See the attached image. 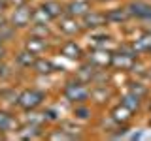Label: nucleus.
Here are the masks:
<instances>
[{"label": "nucleus", "instance_id": "1", "mask_svg": "<svg viewBox=\"0 0 151 141\" xmlns=\"http://www.w3.org/2000/svg\"><path fill=\"white\" fill-rule=\"evenodd\" d=\"M42 98H44V94L38 92V90H25L19 96V103H21L25 109H32V107H36L38 103L42 102Z\"/></svg>", "mask_w": 151, "mask_h": 141}, {"label": "nucleus", "instance_id": "2", "mask_svg": "<svg viewBox=\"0 0 151 141\" xmlns=\"http://www.w3.org/2000/svg\"><path fill=\"white\" fill-rule=\"evenodd\" d=\"M66 96L68 100H74V102H81L87 98V88H83L79 83H72L66 87Z\"/></svg>", "mask_w": 151, "mask_h": 141}, {"label": "nucleus", "instance_id": "3", "mask_svg": "<svg viewBox=\"0 0 151 141\" xmlns=\"http://www.w3.org/2000/svg\"><path fill=\"white\" fill-rule=\"evenodd\" d=\"M30 17H32V11L28 8H17L15 11H13V17H12L13 26H27L28 21H30Z\"/></svg>", "mask_w": 151, "mask_h": 141}, {"label": "nucleus", "instance_id": "4", "mask_svg": "<svg viewBox=\"0 0 151 141\" xmlns=\"http://www.w3.org/2000/svg\"><path fill=\"white\" fill-rule=\"evenodd\" d=\"M130 11L138 17H145V19H151V8L144 2H134L130 4Z\"/></svg>", "mask_w": 151, "mask_h": 141}, {"label": "nucleus", "instance_id": "5", "mask_svg": "<svg viewBox=\"0 0 151 141\" xmlns=\"http://www.w3.org/2000/svg\"><path fill=\"white\" fill-rule=\"evenodd\" d=\"M89 4L87 2H72L68 6V13L70 15H87L89 13Z\"/></svg>", "mask_w": 151, "mask_h": 141}, {"label": "nucleus", "instance_id": "6", "mask_svg": "<svg viewBox=\"0 0 151 141\" xmlns=\"http://www.w3.org/2000/svg\"><path fill=\"white\" fill-rule=\"evenodd\" d=\"M59 26H60V30H63V32H66V34H74V32L79 28L74 17H66V19H63Z\"/></svg>", "mask_w": 151, "mask_h": 141}, {"label": "nucleus", "instance_id": "7", "mask_svg": "<svg viewBox=\"0 0 151 141\" xmlns=\"http://www.w3.org/2000/svg\"><path fill=\"white\" fill-rule=\"evenodd\" d=\"M27 49L36 55V53H40V51L45 49V43H44V40H40V38H30V40L27 41Z\"/></svg>", "mask_w": 151, "mask_h": 141}, {"label": "nucleus", "instance_id": "8", "mask_svg": "<svg viewBox=\"0 0 151 141\" xmlns=\"http://www.w3.org/2000/svg\"><path fill=\"white\" fill-rule=\"evenodd\" d=\"M104 21H106V17L102 13H91L85 17V26H100L104 25Z\"/></svg>", "mask_w": 151, "mask_h": 141}, {"label": "nucleus", "instance_id": "9", "mask_svg": "<svg viewBox=\"0 0 151 141\" xmlns=\"http://www.w3.org/2000/svg\"><path fill=\"white\" fill-rule=\"evenodd\" d=\"M63 53L68 56V58H78V56H79V47L70 41V43H66V45L63 47Z\"/></svg>", "mask_w": 151, "mask_h": 141}, {"label": "nucleus", "instance_id": "10", "mask_svg": "<svg viewBox=\"0 0 151 141\" xmlns=\"http://www.w3.org/2000/svg\"><path fill=\"white\" fill-rule=\"evenodd\" d=\"M13 126V120H12V117L8 115V113H4V111H0V132H8L9 128Z\"/></svg>", "mask_w": 151, "mask_h": 141}, {"label": "nucleus", "instance_id": "11", "mask_svg": "<svg viewBox=\"0 0 151 141\" xmlns=\"http://www.w3.org/2000/svg\"><path fill=\"white\" fill-rule=\"evenodd\" d=\"M91 58H93V62H96V64H108L110 62V55H108L106 51H94Z\"/></svg>", "mask_w": 151, "mask_h": 141}, {"label": "nucleus", "instance_id": "12", "mask_svg": "<svg viewBox=\"0 0 151 141\" xmlns=\"http://www.w3.org/2000/svg\"><path fill=\"white\" fill-rule=\"evenodd\" d=\"M106 19H110V21H125L127 19V11L125 9H113L106 15Z\"/></svg>", "mask_w": 151, "mask_h": 141}, {"label": "nucleus", "instance_id": "13", "mask_svg": "<svg viewBox=\"0 0 151 141\" xmlns=\"http://www.w3.org/2000/svg\"><path fill=\"white\" fill-rule=\"evenodd\" d=\"M138 100L140 98L132 94V96H127L125 100H123V105H125L127 109H134V107H138Z\"/></svg>", "mask_w": 151, "mask_h": 141}, {"label": "nucleus", "instance_id": "14", "mask_svg": "<svg viewBox=\"0 0 151 141\" xmlns=\"http://www.w3.org/2000/svg\"><path fill=\"white\" fill-rule=\"evenodd\" d=\"M44 8L47 9V13H49L51 17H57V15H59V13H60V6H59V4H57V2H47Z\"/></svg>", "mask_w": 151, "mask_h": 141}, {"label": "nucleus", "instance_id": "15", "mask_svg": "<svg viewBox=\"0 0 151 141\" xmlns=\"http://www.w3.org/2000/svg\"><path fill=\"white\" fill-rule=\"evenodd\" d=\"M34 17H36V21L42 25V21H49L51 15L47 13V9L45 8H40V9H36V13H34Z\"/></svg>", "mask_w": 151, "mask_h": 141}, {"label": "nucleus", "instance_id": "16", "mask_svg": "<svg viewBox=\"0 0 151 141\" xmlns=\"http://www.w3.org/2000/svg\"><path fill=\"white\" fill-rule=\"evenodd\" d=\"M32 55H34V53H30V51H27V53H21V55H19V62H21L23 66L34 64V58H32Z\"/></svg>", "mask_w": 151, "mask_h": 141}, {"label": "nucleus", "instance_id": "17", "mask_svg": "<svg viewBox=\"0 0 151 141\" xmlns=\"http://www.w3.org/2000/svg\"><path fill=\"white\" fill-rule=\"evenodd\" d=\"M113 64H117V66H130L132 64V60L130 58H127V56H119V55H117V56H113Z\"/></svg>", "mask_w": 151, "mask_h": 141}, {"label": "nucleus", "instance_id": "18", "mask_svg": "<svg viewBox=\"0 0 151 141\" xmlns=\"http://www.w3.org/2000/svg\"><path fill=\"white\" fill-rule=\"evenodd\" d=\"M36 68H38V72H49L51 70V64L49 62H44V60H42V62H36Z\"/></svg>", "mask_w": 151, "mask_h": 141}, {"label": "nucleus", "instance_id": "19", "mask_svg": "<svg viewBox=\"0 0 151 141\" xmlns=\"http://www.w3.org/2000/svg\"><path fill=\"white\" fill-rule=\"evenodd\" d=\"M2 56H4V47L0 45V58H2Z\"/></svg>", "mask_w": 151, "mask_h": 141}, {"label": "nucleus", "instance_id": "20", "mask_svg": "<svg viewBox=\"0 0 151 141\" xmlns=\"http://www.w3.org/2000/svg\"><path fill=\"white\" fill-rule=\"evenodd\" d=\"M4 25H6V23H4V19H2V17H0V28H2Z\"/></svg>", "mask_w": 151, "mask_h": 141}, {"label": "nucleus", "instance_id": "21", "mask_svg": "<svg viewBox=\"0 0 151 141\" xmlns=\"http://www.w3.org/2000/svg\"><path fill=\"white\" fill-rule=\"evenodd\" d=\"M2 8H4V2H2V0H0V11H2Z\"/></svg>", "mask_w": 151, "mask_h": 141}]
</instances>
